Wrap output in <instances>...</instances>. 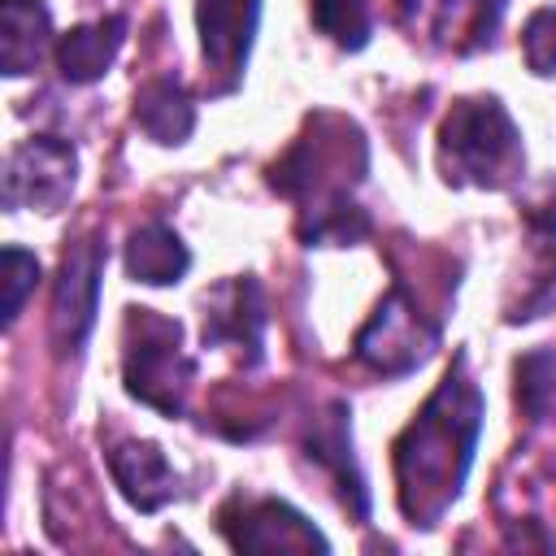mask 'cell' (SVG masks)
I'll return each mask as SVG.
<instances>
[{"mask_svg":"<svg viewBox=\"0 0 556 556\" xmlns=\"http://www.w3.org/2000/svg\"><path fill=\"white\" fill-rule=\"evenodd\" d=\"M365 135L356 122L317 113L308 130L269 169V187L300 204V239L308 248H343L369 235V217L352 204V187L365 178Z\"/></svg>","mask_w":556,"mask_h":556,"instance_id":"obj_2","label":"cell"},{"mask_svg":"<svg viewBox=\"0 0 556 556\" xmlns=\"http://www.w3.org/2000/svg\"><path fill=\"white\" fill-rule=\"evenodd\" d=\"M521 56L534 74H556V4L530 13L521 30Z\"/></svg>","mask_w":556,"mask_h":556,"instance_id":"obj_21","label":"cell"},{"mask_svg":"<svg viewBox=\"0 0 556 556\" xmlns=\"http://www.w3.org/2000/svg\"><path fill=\"white\" fill-rule=\"evenodd\" d=\"M109 473L122 486V495L139 513H156L178 495V473L169 469L165 452L148 439H122L109 447Z\"/></svg>","mask_w":556,"mask_h":556,"instance_id":"obj_11","label":"cell"},{"mask_svg":"<svg viewBox=\"0 0 556 556\" xmlns=\"http://www.w3.org/2000/svg\"><path fill=\"white\" fill-rule=\"evenodd\" d=\"M122 382L161 417H182L195 382V361L182 348V326L152 308H126L122 330Z\"/></svg>","mask_w":556,"mask_h":556,"instance_id":"obj_4","label":"cell"},{"mask_svg":"<svg viewBox=\"0 0 556 556\" xmlns=\"http://www.w3.org/2000/svg\"><path fill=\"white\" fill-rule=\"evenodd\" d=\"M0 282H4V326H13L17 321V313H22V304H26V295L35 291V282H39V261H35V252H26V248H4V256H0Z\"/></svg>","mask_w":556,"mask_h":556,"instance_id":"obj_20","label":"cell"},{"mask_svg":"<svg viewBox=\"0 0 556 556\" xmlns=\"http://www.w3.org/2000/svg\"><path fill=\"white\" fill-rule=\"evenodd\" d=\"M126 39V17L122 13H109L100 22H87V26H74L56 39V70L65 83H96L104 78V70L113 65L117 48Z\"/></svg>","mask_w":556,"mask_h":556,"instance_id":"obj_14","label":"cell"},{"mask_svg":"<svg viewBox=\"0 0 556 556\" xmlns=\"http://www.w3.org/2000/svg\"><path fill=\"white\" fill-rule=\"evenodd\" d=\"M191 269L187 243L165 222H143L126 235V278L148 287H169Z\"/></svg>","mask_w":556,"mask_h":556,"instance_id":"obj_16","label":"cell"},{"mask_svg":"<svg viewBox=\"0 0 556 556\" xmlns=\"http://www.w3.org/2000/svg\"><path fill=\"white\" fill-rule=\"evenodd\" d=\"M104 243L83 239L65 252L61 278L52 291V339L61 352H78L96 326L100 308V274H104Z\"/></svg>","mask_w":556,"mask_h":556,"instance_id":"obj_8","label":"cell"},{"mask_svg":"<svg viewBox=\"0 0 556 556\" xmlns=\"http://www.w3.org/2000/svg\"><path fill=\"white\" fill-rule=\"evenodd\" d=\"M434 348H439V326L417 308L404 282H395L378 300L374 317L356 330V361H365L387 378L413 374L417 365H426Z\"/></svg>","mask_w":556,"mask_h":556,"instance_id":"obj_5","label":"cell"},{"mask_svg":"<svg viewBox=\"0 0 556 556\" xmlns=\"http://www.w3.org/2000/svg\"><path fill=\"white\" fill-rule=\"evenodd\" d=\"M256 17H261V0H195L200 52L213 74V91H235V83L243 78Z\"/></svg>","mask_w":556,"mask_h":556,"instance_id":"obj_9","label":"cell"},{"mask_svg":"<svg viewBox=\"0 0 556 556\" xmlns=\"http://www.w3.org/2000/svg\"><path fill=\"white\" fill-rule=\"evenodd\" d=\"M482 434V391L465 374V356L443 374L421 413L395 439V486L408 526H434L465 486Z\"/></svg>","mask_w":556,"mask_h":556,"instance_id":"obj_1","label":"cell"},{"mask_svg":"<svg viewBox=\"0 0 556 556\" xmlns=\"http://www.w3.org/2000/svg\"><path fill=\"white\" fill-rule=\"evenodd\" d=\"M308 456L317 465L330 469V478L339 482V495L352 504V513L365 521L369 517V491H365V478L356 469V456H352V426H348V408L343 404H330L326 417H317V426L308 430Z\"/></svg>","mask_w":556,"mask_h":556,"instance_id":"obj_12","label":"cell"},{"mask_svg":"<svg viewBox=\"0 0 556 556\" xmlns=\"http://www.w3.org/2000/svg\"><path fill=\"white\" fill-rule=\"evenodd\" d=\"M517 378V404L526 408L530 421H539L556 395V352H526L513 365Z\"/></svg>","mask_w":556,"mask_h":556,"instance_id":"obj_19","label":"cell"},{"mask_svg":"<svg viewBox=\"0 0 556 556\" xmlns=\"http://www.w3.org/2000/svg\"><path fill=\"white\" fill-rule=\"evenodd\" d=\"M135 122L152 143H187L195 130V104L178 78H152L135 91Z\"/></svg>","mask_w":556,"mask_h":556,"instance_id":"obj_17","label":"cell"},{"mask_svg":"<svg viewBox=\"0 0 556 556\" xmlns=\"http://www.w3.org/2000/svg\"><path fill=\"white\" fill-rule=\"evenodd\" d=\"M52 43V13L43 0H4L0 4V70L9 78L30 74Z\"/></svg>","mask_w":556,"mask_h":556,"instance_id":"obj_15","label":"cell"},{"mask_svg":"<svg viewBox=\"0 0 556 556\" xmlns=\"http://www.w3.org/2000/svg\"><path fill=\"white\" fill-rule=\"evenodd\" d=\"M408 22H430L439 43L452 48H478L491 39L504 0H400Z\"/></svg>","mask_w":556,"mask_h":556,"instance_id":"obj_13","label":"cell"},{"mask_svg":"<svg viewBox=\"0 0 556 556\" xmlns=\"http://www.w3.org/2000/svg\"><path fill=\"white\" fill-rule=\"evenodd\" d=\"M313 26L334 39L348 52H361L369 43L374 17H369V0H313Z\"/></svg>","mask_w":556,"mask_h":556,"instance_id":"obj_18","label":"cell"},{"mask_svg":"<svg viewBox=\"0 0 556 556\" xmlns=\"http://www.w3.org/2000/svg\"><path fill=\"white\" fill-rule=\"evenodd\" d=\"M78 182V152L65 139L35 135L9 152L4 165V208L61 213Z\"/></svg>","mask_w":556,"mask_h":556,"instance_id":"obj_6","label":"cell"},{"mask_svg":"<svg viewBox=\"0 0 556 556\" xmlns=\"http://www.w3.org/2000/svg\"><path fill=\"white\" fill-rule=\"evenodd\" d=\"M265 343V295L252 274L226 278L204 295V348H235L248 365L261 361Z\"/></svg>","mask_w":556,"mask_h":556,"instance_id":"obj_10","label":"cell"},{"mask_svg":"<svg viewBox=\"0 0 556 556\" xmlns=\"http://www.w3.org/2000/svg\"><path fill=\"white\" fill-rule=\"evenodd\" d=\"M439 169L452 187L504 191L526 174L521 130L495 96L456 100L439 126Z\"/></svg>","mask_w":556,"mask_h":556,"instance_id":"obj_3","label":"cell"},{"mask_svg":"<svg viewBox=\"0 0 556 556\" xmlns=\"http://www.w3.org/2000/svg\"><path fill=\"white\" fill-rule=\"evenodd\" d=\"M217 530L239 552H330L326 534L282 500H230Z\"/></svg>","mask_w":556,"mask_h":556,"instance_id":"obj_7","label":"cell"}]
</instances>
